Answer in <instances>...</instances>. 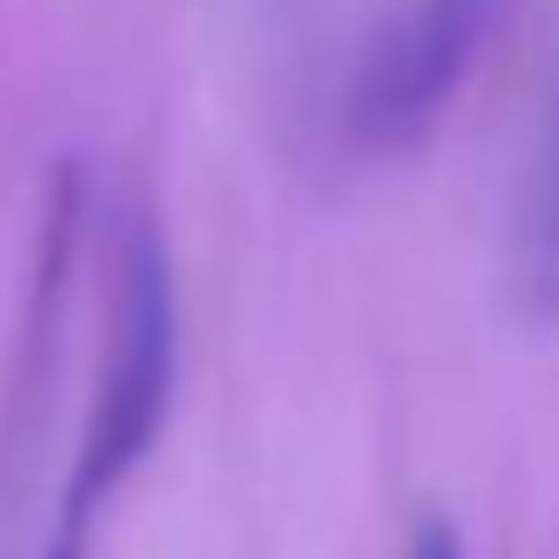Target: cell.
<instances>
[{
  "mask_svg": "<svg viewBox=\"0 0 559 559\" xmlns=\"http://www.w3.org/2000/svg\"><path fill=\"white\" fill-rule=\"evenodd\" d=\"M173 380H180L173 259H165V237H158L151 215H122V230H116V301H108V359H100L94 409H86L58 516L94 524L100 502L144 466V452L165 430V409H173Z\"/></svg>",
  "mask_w": 559,
  "mask_h": 559,
  "instance_id": "1",
  "label": "cell"
},
{
  "mask_svg": "<svg viewBox=\"0 0 559 559\" xmlns=\"http://www.w3.org/2000/svg\"><path fill=\"white\" fill-rule=\"evenodd\" d=\"M502 0H416L395 29L366 50V66L345 86V130L366 151H402L444 116L460 94Z\"/></svg>",
  "mask_w": 559,
  "mask_h": 559,
  "instance_id": "2",
  "label": "cell"
},
{
  "mask_svg": "<svg viewBox=\"0 0 559 559\" xmlns=\"http://www.w3.org/2000/svg\"><path fill=\"white\" fill-rule=\"evenodd\" d=\"M516 295L531 316H559V108L538 144V173L524 187V215H516Z\"/></svg>",
  "mask_w": 559,
  "mask_h": 559,
  "instance_id": "3",
  "label": "cell"
},
{
  "mask_svg": "<svg viewBox=\"0 0 559 559\" xmlns=\"http://www.w3.org/2000/svg\"><path fill=\"white\" fill-rule=\"evenodd\" d=\"M86 545H94V524H72V516H58V524H50L44 559H86Z\"/></svg>",
  "mask_w": 559,
  "mask_h": 559,
  "instance_id": "4",
  "label": "cell"
},
{
  "mask_svg": "<svg viewBox=\"0 0 559 559\" xmlns=\"http://www.w3.org/2000/svg\"><path fill=\"white\" fill-rule=\"evenodd\" d=\"M409 559H460V538H452V524H444V516H430V524L416 531Z\"/></svg>",
  "mask_w": 559,
  "mask_h": 559,
  "instance_id": "5",
  "label": "cell"
}]
</instances>
